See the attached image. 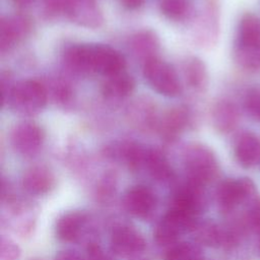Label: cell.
<instances>
[{"mask_svg": "<svg viewBox=\"0 0 260 260\" xmlns=\"http://www.w3.org/2000/svg\"><path fill=\"white\" fill-rule=\"evenodd\" d=\"M233 55L236 63L249 71L260 70V17L246 12L236 32Z\"/></svg>", "mask_w": 260, "mask_h": 260, "instance_id": "cell-1", "label": "cell"}, {"mask_svg": "<svg viewBox=\"0 0 260 260\" xmlns=\"http://www.w3.org/2000/svg\"><path fill=\"white\" fill-rule=\"evenodd\" d=\"M48 101L47 88L42 80L25 79L15 82L6 106L16 114L34 116L46 107Z\"/></svg>", "mask_w": 260, "mask_h": 260, "instance_id": "cell-2", "label": "cell"}, {"mask_svg": "<svg viewBox=\"0 0 260 260\" xmlns=\"http://www.w3.org/2000/svg\"><path fill=\"white\" fill-rule=\"evenodd\" d=\"M183 164L188 180L202 187L210 183L218 173L214 152L202 143H192L186 147Z\"/></svg>", "mask_w": 260, "mask_h": 260, "instance_id": "cell-3", "label": "cell"}, {"mask_svg": "<svg viewBox=\"0 0 260 260\" xmlns=\"http://www.w3.org/2000/svg\"><path fill=\"white\" fill-rule=\"evenodd\" d=\"M124 56L114 48L102 44L85 45L86 74L98 73L106 77L124 72Z\"/></svg>", "mask_w": 260, "mask_h": 260, "instance_id": "cell-4", "label": "cell"}, {"mask_svg": "<svg viewBox=\"0 0 260 260\" xmlns=\"http://www.w3.org/2000/svg\"><path fill=\"white\" fill-rule=\"evenodd\" d=\"M142 74L149 86L159 94L175 98L182 92V85L176 71L158 57L142 64Z\"/></svg>", "mask_w": 260, "mask_h": 260, "instance_id": "cell-5", "label": "cell"}, {"mask_svg": "<svg viewBox=\"0 0 260 260\" xmlns=\"http://www.w3.org/2000/svg\"><path fill=\"white\" fill-rule=\"evenodd\" d=\"M195 219L196 216L171 206L155 226V242L161 246L175 245L182 235L194 230L197 224Z\"/></svg>", "mask_w": 260, "mask_h": 260, "instance_id": "cell-6", "label": "cell"}, {"mask_svg": "<svg viewBox=\"0 0 260 260\" xmlns=\"http://www.w3.org/2000/svg\"><path fill=\"white\" fill-rule=\"evenodd\" d=\"M45 141V131L35 122H21L11 131L12 148L22 156H32L42 148Z\"/></svg>", "mask_w": 260, "mask_h": 260, "instance_id": "cell-7", "label": "cell"}, {"mask_svg": "<svg viewBox=\"0 0 260 260\" xmlns=\"http://www.w3.org/2000/svg\"><path fill=\"white\" fill-rule=\"evenodd\" d=\"M32 20L24 13H14L1 18L0 51L9 52L18 43L28 37L32 30Z\"/></svg>", "mask_w": 260, "mask_h": 260, "instance_id": "cell-8", "label": "cell"}, {"mask_svg": "<svg viewBox=\"0 0 260 260\" xmlns=\"http://www.w3.org/2000/svg\"><path fill=\"white\" fill-rule=\"evenodd\" d=\"M255 192V185L249 178L228 179L216 190V199L223 211H231Z\"/></svg>", "mask_w": 260, "mask_h": 260, "instance_id": "cell-9", "label": "cell"}, {"mask_svg": "<svg viewBox=\"0 0 260 260\" xmlns=\"http://www.w3.org/2000/svg\"><path fill=\"white\" fill-rule=\"evenodd\" d=\"M72 22L87 28L103 25L105 17L94 0H64V12Z\"/></svg>", "mask_w": 260, "mask_h": 260, "instance_id": "cell-10", "label": "cell"}, {"mask_svg": "<svg viewBox=\"0 0 260 260\" xmlns=\"http://www.w3.org/2000/svg\"><path fill=\"white\" fill-rule=\"evenodd\" d=\"M125 210L134 217L147 218L156 207V196L153 191L144 185L130 187L123 195Z\"/></svg>", "mask_w": 260, "mask_h": 260, "instance_id": "cell-11", "label": "cell"}, {"mask_svg": "<svg viewBox=\"0 0 260 260\" xmlns=\"http://www.w3.org/2000/svg\"><path fill=\"white\" fill-rule=\"evenodd\" d=\"M110 248L120 257H136L145 249V241L138 231L129 225L116 226L110 236Z\"/></svg>", "mask_w": 260, "mask_h": 260, "instance_id": "cell-12", "label": "cell"}, {"mask_svg": "<svg viewBox=\"0 0 260 260\" xmlns=\"http://www.w3.org/2000/svg\"><path fill=\"white\" fill-rule=\"evenodd\" d=\"M219 35V9L215 0H209L195 27L194 38L202 48H211L217 43Z\"/></svg>", "mask_w": 260, "mask_h": 260, "instance_id": "cell-13", "label": "cell"}, {"mask_svg": "<svg viewBox=\"0 0 260 260\" xmlns=\"http://www.w3.org/2000/svg\"><path fill=\"white\" fill-rule=\"evenodd\" d=\"M204 205L203 187L187 180L176 188L171 206L197 216L203 210Z\"/></svg>", "mask_w": 260, "mask_h": 260, "instance_id": "cell-14", "label": "cell"}, {"mask_svg": "<svg viewBox=\"0 0 260 260\" xmlns=\"http://www.w3.org/2000/svg\"><path fill=\"white\" fill-rule=\"evenodd\" d=\"M192 120L189 109L185 106H175L167 110L159 118L157 130L167 141H173L190 125Z\"/></svg>", "mask_w": 260, "mask_h": 260, "instance_id": "cell-15", "label": "cell"}, {"mask_svg": "<svg viewBox=\"0 0 260 260\" xmlns=\"http://www.w3.org/2000/svg\"><path fill=\"white\" fill-rule=\"evenodd\" d=\"M127 117L134 128L144 132L157 130L160 118L155 104L148 98H140L133 102L129 106Z\"/></svg>", "mask_w": 260, "mask_h": 260, "instance_id": "cell-16", "label": "cell"}, {"mask_svg": "<svg viewBox=\"0 0 260 260\" xmlns=\"http://www.w3.org/2000/svg\"><path fill=\"white\" fill-rule=\"evenodd\" d=\"M105 152L108 156L122 161L129 170L138 171L144 168L147 148L138 142L126 140L109 145Z\"/></svg>", "mask_w": 260, "mask_h": 260, "instance_id": "cell-17", "label": "cell"}, {"mask_svg": "<svg viewBox=\"0 0 260 260\" xmlns=\"http://www.w3.org/2000/svg\"><path fill=\"white\" fill-rule=\"evenodd\" d=\"M54 173L46 166H34L27 169L21 179L24 191L34 196H43L51 192L55 187Z\"/></svg>", "mask_w": 260, "mask_h": 260, "instance_id": "cell-18", "label": "cell"}, {"mask_svg": "<svg viewBox=\"0 0 260 260\" xmlns=\"http://www.w3.org/2000/svg\"><path fill=\"white\" fill-rule=\"evenodd\" d=\"M240 112L235 103L226 99L216 101L211 108V123L221 134L233 132L239 125Z\"/></svg>", "mask_w": 260, "mask_h": 260, "instance_id": "cell-19", "label": "cell"}, {"mask_svg": "<svg viewBox=\"0 0 260 260\" xmlns=\"http://www.w3.org/2000/svg\"><path fill=\"white\" fill-rule=\"evenodd\" d=\"M87 214L83 211L72 210L63 213L55 223V235L62 242H74L83 232L87 222Z\"/></svg>", "mask_w": 260, "mask_h": 260, "instance_id": "cell-20", "label": "cell"}, {"mask_svg": "<svg viewBox=\"0 0 260 260\" xmlns=\"http://www.w3.org/2000/svg\"><path fill=\"white\" fill-rule=\"evenodd\" d=\"M234 155L244 168H251L260 161V139L251 132H242L234 143Z\"/></svg>", "mask_w": 260, "mask_h": 260, "instance_id": "cell-21", "label": "cell"}, {"mask_svg": "<svg viewBox=\"0 0 260 260\" xmlns=\"http://www.w3.org/2000/svg\"><path fill=\"white\" fill-rule=\"evenodd\" d=\"M159 39L151 29H141L134 34L130 41V48L134 56L142 61V64L157 57L159 50Z\"/></svg>", "mask_w": 260, "mask_h": 260, "instance_id": "cell-22", "label": "cell"}, {"mask_svg": "<svg viewBox=\"0 0 260 260\" xmlns=\"http://www.w3.org/2000/svg\"><path fill=\"white\" fill-rule=\"evenodd\" d=\"M183 77L186 84L196 92H203L208 85V72L205 63L198 57H188L182 65Z\"/></svg>", "mask_w": 260, "mask_h": 260, "instance_id": "cell-23", "label": "cell"}, {"mask_svg": "<svg viewBox=\"0 0 260 260\" xmlns=\"http://www.w3.org/2000/svg\"><path fill=\"white\" fill-rule=\"evenodd\" d=\"M135 87V81L128 73L121 72L109 77L102 84L103 95L110 101H120L129 96Z\"/></svg>", "mask_w": 260, "mask_h": 260, "instance_id": "cell-24", "label": "cell"}, {"mask_svg": "<svg viewBox=\"0 0 260 260\" xmlns=\"http://www.w3.org/2000/svg\"><path fill=\"white\" fill-rule=\"evenodd\" d=\"M144 168L156 181L169 182L174 178V171L168 158L156 148H147Z\"/></svg>", "mask_w": 260, "mask_h": 260, "instance_id": "cell-25", "label": "cell"}, {"mask_svg": "<svg viewBox=\"0 0 260 260\" xmlns=\"http://www.w3.org/2000/svg\"><path fill=\"white\" fill-rule=\"evenodd\" d=\"M47 88L49 100L54 104L67 107L73 101L74 90L71 83L63 77L57 76L49 78L47 81H43Z\"/></svg>", "mask_w": 260, "mask_h": 260, "instance_id": "cell-26", "label": "cell"}, {"mask_svg": "<svg viewBox=\"0 0 260 260\" xmlns=\"http://www.w3.org/2000/svg\"><path fill=\"white\" fill-rule=\"evenodd\" d=\"M159 10L167 18L180 21L186 18L190 12V4L188 0H161Z\"/></svg>", "mask_w": 260, "mask_h": 260, "instance_id": "cell-27", "label": "cell"}, {"mask_svg": "<svg viewBox=\"0 0 260 260\" xmlns=\"http://www.w3.org/2000/svg\"><path fill=\"white\" fill-rule=\"evenodd\" d=\"M165 260H202L200 250L189 243H179L171 246Z\"/></svg>", "mask_w": 260, "mask_h": 260, "instance_id": "cell-28", "label": "cell"}, {"mask_svg": "<svg viewBox=\"0 0 260 260\" xmlns=\"http://www.w3.org/2000/svg\"><path fill=\"white\" fill-rule=\"evenodd\" d=\"M243 106L250 118L260 122V86H253L247 90Z\"/></svg>", "mask_w": 260, "mask_h": 260, "instance_id": "cell-29", "label": "cell"}, {"mask_svg": "<svg viewBox=\"0 0 260 260\" xmlns=\"http://www.w3.org/2000/svg\"><path fill=\"white\" fill-rule=\"evenodd\" d=\"M116 190V176L113 172H107L99 181L96 187V196L100 200H108Z\"/></svg>", "mask_w": 260, "mask_h": 260, "instance_id": "cell-30", "label": "cell"}, {"mask_svg": "<svg viewBox=\"0 0 260 260\" xmlns=\"http://www.w3.org/2000/svg\"><path fill=\"white\" fill-rule=\"evenodd\" d=\"M20 248L11 239L2 236L0 240V260H19Z\"/></svg>", "mask_w": 260, "mask_h": 260, "instance_id": "cell-31", "label": "cell"}, {"mask_svg": "<svg viewBox=\"0 0 260 260\" xmlns=\"http://www.w3.org/2000/svg\"><path fill=\"white\" fill-rule=\"evenodd\" d=\"M15 82L13 81V77L9 71H2L0 75V85H1V101L2 106L5 107L9 96L11 94V91L14 87Z\"/></svg>", "mask_w": 260, "mask_h": 260, "instance_id": "cell-32", "label": "cell"}, {"mask_svg": "<svg viewBox=\"0 0 260 260\" xmlns=\"http://www.w3.org/2000/svg\"><path fill=\"white\" fill-rule=\"evenodd\" d=\"M43 4L48 15L56 16L63 14L64 0H43Z\"/></svg>", "mask_w": 260, "mask_h": 260, "instance_id": "cell-33", "label": "cell"}, {"mask_svg": "<svg viewBox=\"0 0 260 260\" xmlns=\"http://www.w3.org/2000/svg\"><path fill=\"white\" fill-rule=\"evenodd\" d=\"M250 225H252L260 236V202H255L247 215Z\"/></svg>", "mask_w": 260, "mask_h": 260, "instance_id": "cell-34", "label": "cell"}, {"mask_svg": "<svg viewBox=\"0 0 260 260\" xmlns=\"http://www.w3.org/2000/svg\"><path fill=\"white\" fill-rule=\"evenodd\" d=\"M86 260H110V259L98 244L91 243L87 248Z\"/></svg>", "mask_w": 260, "mask_h": 260, "instance_id": "cell-35", "label": "cell"}, {"mask_svg": "<svg viewBox=\"0 0 260 260\" xmlns=\"http://www.w3.org/2000/svg\"><path fill=\"white\" fill-rule=\"evenodd\" d=\"M54 260H84L82 256L73 250H63L56 254Z\"/></svg>", "mask_w": 260, "mask_h": 260, "instance_id": "cell-36", "label": "cell"}, {"mask_svg": "<svg viewBox=\"0 0 260 260\" xmlns=\"http://www.w3.org/2000/svg\"><path fill=\"white\" fill-rule=\"evenodd\" d=\"M145 0H120V3L129 10H136L144 4Z\"/></svg>", "mask_w": 260, "mask_h": 260, "instance_id": "cell-37", "label": "cell"}, {"mask_svg": "<svg viewBox=\"0 0 260 260\" xmlns=\"http://www.w3.org/2000/svg\"><path fill=\"white\" fill-rule=\"evenodd\" d=\"M15 5L22 7V8H26L28 6H30L36 0H11Z\"/></svg>", "mask_w": 260, "mask_h": 260, "instance_id": "cell-38", "label": "cell"}, {"mask_svg": "<svg viewBox=\"0 0 260 260\" xmlns=\"http://www.w3.org/2000/svg\"><path fill=\"white\" fill-rule=\"evenodd\" d=\"M130 260H145V259H142V258H137V257H133L132 259H130Z\"/></svg>", "mask_w": 260, "mask_h": 260, "instance_id": "cell-39", "label": "cell"}]
</instances>
